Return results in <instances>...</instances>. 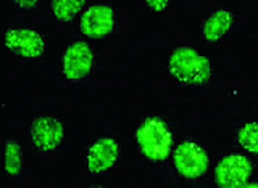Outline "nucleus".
<instances>
[{"mask_svg": "<svg viewBox=\"0 0 258 188\" xmlns=\"http://www.w3.org/2000/svg\"><path fill=\"white\" fill-rule=\"evenodd\" d=\"M168 74L182 87H204L213 77L212 63L189 45L176 47L168 56Z\"/></svg>", "mask_w": 258, "mask_h": 188, "instance_id": "obj_1", "label": "nucleus"}, {"mask_svg": "<svg viewBox=\"0 0 258 188\" xmlns=\"http://www.w3.org/2000/svg\"><path fill=\"white\" fill-rule=\"evenodd\" d=\"M137 150L145 159L152 162H163L173 153L174 137L168 122L160 116L144 118L136 129Z\"/></svg>", "mask_w": 258, "mask_h": 188, "instance_id": "obj_2", "label": "nucleus"}, {"mask_svg": "<svg viewBox=\"0 0 258 188\" xmlns=\"http://www.w3.org/2000/svg\"><path fill=\"white\" fill-rule=\"evenodd\" d=\"M173 164L176 172L189 180L202 178L210 169V158L207 150L199 142L185 138L173 150Z\"/></svg>", "mask_w": 258, "mask_h": 188, "instance_id": "obj_3", "label": "nucleus"}, {"mask_svg": "<svg viewBox=\"0 0 258 188\" xmlns=\"http://www.w3.org/2000/svg\"><path fill=\"white\" fill-rule=\"evenodd\" d=\"M67 129L60 118L52 114H40L34 118L29 126V142L37 153L52 154L58 150L64 140Z\"/></svg>", "mask_w": 258, "mask_h": 188, "instance_id": "obj_4", "label": "nucleus"}, {"mask_svg": "<svg viewBox=\"0 0 258 188\" xmlns=\"http://www.w3.org/2000/svg\"><path fill=\"white\" fill-rule=\"evenodd\" d=\"M95 68V53L86 40L71 42L61 55V72L70 82H79L92 74Z\"/></svg>", "mask_w": 258, "mask_h": 188, "instance_id": "obj_5", "label": "nucleus"}, {"mask_svg": "<svg viewBox=\"0 0 258 188\" xmlns=\"http://www.w3.org/2000/svg\"><path fill=\"white\" fill-rule=\"evenodd\" d=\"M253 174V162L242 153L223 156L215 167V183L221 188L244 186Z\"/></svg>", "mask_w": 258, "mask_h": 188, "instance_id": "obj_6", "label": "nucleus"}, {"mask_svg": "<svg viewBox=\"0 0 258 188\" xmlns=\"http://www.w3.org/2000/svg\"><path fill=\"white\" fill-rule=\"evenodd\" d=\"M116 28V15L108 4H94L87 7L81 15L79 29L92 40H102L108 37Z\"/></svg>", "mask_w": 258, "mask_h": 188, "instance_id": "obj_7", "label": "nucleus"}, {"mask_svg": "<svg viewBox=\"0 0 258 188\" xmlns=\"http://www.w3.org/2000/svg\"><path fill=\"white\" fill-rule=\"evenodd\" d=\"M121 146L113 137H99L89 146L86 154V170L91 175H103L116 164Z\"/></svg>", "mask_w": 258, "mask_h": 188, "instance_id": "obj_8", "label": "nucleus"}, {"mask_svg": "<svg viewBox=\"0 0 258 188\" xmlns=\"http://www.w3.org/2000/svg\"><path fill=\"white\" fill-rule=\"evenodd\" d=\"M8 52L26 60H37L45 52V42L37 31L31 28H8L5 32Z\"/></svg>", "mask_w": 258, "mask_h": 188, "instance_id": "obj_9", "label": "nucleus"}, {"mask_svg": "<svg viewBox=\"0 0 258 188\" xmlns=\"http://www.w3.org/2000/svg\"><path fill=\"white\" fill-rule=\"evenodd\" d=\"M234 26V15L226 8H218L202 23V37L207 44L220 42Z\"/></svg>", "mask_w": 258, "mask_h": 188, "instance_id": "obj_10", "label": "nucleus"}, {"mask_svg": "<svg viewBox=\"0 0 258 188\" xmlns=\"http://www.w3.org/2000/svg\"><path fill=\"white\" fill-rule=\"evenodd\" d=\"M86 4L87 0H50V10L60 24H71L84 10Z\"/></svg>", "mask_w": 258, "mask_h": 188, "instance_id": "obj_11", "label": "nucleus"}, {"mask_svg": "<svg viewBox=\"0 0 258 188\" xmlns=\"http://www.w3.org/2000/svg\"><path fill=\"white\" fill-rule=\"evenodd\" d=\"M5 170L13 180L20 178L23 172V148L15 138H8L5 142Z\"/></svg>", "mask_w": 258, "mask_h": 188, "instance_id": "obj_12", "label": "nucleus"}, {"mask_svg": "<svg viewBox=\"0 0 258 188\" xmlns=\"http://www.w3.org/2000/svg\"><path fill=\"white\" fill-rule=\"evenodd\" d=\"M236 140L245 153L258 156V121H250L237 129Z\"/></svg>", "mask_w": 258, "mask_h": 188, "instance_id": "obj_13", "label": "nucleus"}, {"mask_svg": "<svg viewBox=\"0 0 258 188\" xmlns=\"http://www.w3.org/2000/svg\"><path fill=\"white\" fill-rule=\"evenodd\" d=\"M12 4L23 12H34L39 7L40 0H12Z\"/></svg>", "mask_w": 258, "mask_h": 188, "instance_id": "obj_14", "label": "nucleus"}, {"mask_svg": "<svg viewBox=\"0 0 258 188\" xmlns=\"http://www.w3.org/2000/svg\"><path fill=\"white\" fill-rule=\"evenodd\" d=\"M144 2L152 12H155V13L165 12L168 8V5H169V0H144Z\"/></svg>", "mask_w": 258, "mask_h": 188, "instance_id": "obj_15", "label": "nucleus"}]
</instances>
